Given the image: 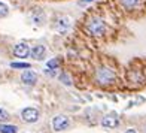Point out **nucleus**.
<instances>
[{
  "instance_id": "obj_1",
  "label": "nucleus",
  "mask_w": 146,
  "mask_h": 133,
  "mask_svg": "<svg viewBox=\"0 0 146 133\" xmlns=\"http://www.w3.org/2000/svg\"><path fill=\"white\" fill-rule=\"evenodd\" d=\"M115 79H116V75L110 68L102 66V68H98L96 70V81L100 85H110L115 82Z\"/></svg>"
},
{
  "instance_id": "obj_2",
  "label": "nucleus",
  "mask_w": 146,
  "mask_h": 133,
  "mask_svg": "<svg viewBox=\"0 0 146 133\" xmlns=\"http://www.w3.org/2000/svg\"><path fill=\"white\" fill-rule=\"evenodd\" d=\"M87 31L90 33L91 36H102L104 35L106 31V23L103 21V19L100 17H92L88 19L87 23Z\"/></svg>"
},
{
  "instance_id": "obj_3",
  "label": "nucleus",
  "mask_w": 146,
  "mask_h": 133,
  "mask_svg": "<svg viewBox=\"0 0 146 133\" xmlns=\"http://www.w3.org/2000/svg\"><path fill=\"white\" fill-rule=\"evenodd\" d=\"M39 117H40V114H39V111L36 108H31V106H29V108H24L21 111V118L24 120L25 123H36Z\"/></svg>"
},
{
  "instance_id": "obj_4",
  "label": "nucleus",
  "mask_w": 146,
  "mask_h": 133,
  "mask_svg": "<svg viewBox=\"0 0 146 133\" xmlns=\"http://www.w3.org/2000/svg\"><path fill=\"white\" fill-rule=\"evenodd\" d=\"M102 126L104 129H115L119 126V118L116 112H110V114L104 115L102 118Z\"/></svg>"
},
{
  "instance_id": "obj_5",
  "label": "nucleus",
  "mask_w": 146,
  "mask_h": 133,
  "mask_svg": "<svg viewBox=\"0 0 146 133\" xmlns=\"http://www.w3.org/2000/svg\"><path fill=\"white\" fill-rule=\"evenodd\" d=\"M69 127V118L64 115H57L52 118V129L55 132H61Z\"/></svg>"
},
{
  "instance_id": "obj_6",
  "label": "nucleus",
  "mask_w": 146,
  "mask_h": 133,
  "mask_svg": "<svg viewBox=\"0 0 146 133\" xmlns=\"http://www.w3.org/2000/svg\"><path fill=\"white\" fill-rule=\"evenodd\" d=\"M30 52H31V49L27 43L21 42V43H17L14 46V55L18 57V58H27L30 55Z\"/></svg>"
},
{
  "instance_id": "obj_7",
  "label": "nucleus",
  "mask_w": 146,
  "mask_h": 133,
  "mask_svg": "<svg viewBox=\"0 0 146 133\" xmlns=\"http://www.w3.org/2000/svg\"><path fill=\"white\" fill-rule=\"evenodd\" d=\"M21 81L25 84V85H35L37 82V75H36V72H33V70H25L23 72V75H21Z\"/></svg>"
},
{
  "instance_id": "obj_8",
  "label": "nucleus",
  "mask_w": 146,
  "mask_h": 133,
  "mask_svg": "<svg viewBox=\"0 0 146 133\" xmlns=\"http://www.w3.org/2000/svg\"><path fill=\"white\" fill-rule=\"evenodd\" d=\"M45 52H46L45 46H43V45H37V46H33V48H31L30 55H31L33 58H36V60H40V58H43Z\"/></svg>"
},
{
  "instance_id": "obj_9",
  "label": "nucleus",
  "mask_w": 146,
  "mask_h": 133,
  "mask_svg": "<svg viewBox=\"0 0 146 133\" xmlns=\"http://www.w3.org/2000/svg\"><path fill=\"white\" fill-rule=\"evenodd\" d=\"M69 27H70V19L67 17H63V18L58 19V23H57V31L64 33V31H67Z\"/></svg>"
},
{
  "instance_id": "obj_10",
  "label": "nucleus",
  "mask_w": 146,
  "mask_h": 133,
  "mask_svg": "<svg viewBox=\"0 0 146 133\" xmlns=\"http://www.w3.org/2000/svg\"><path fill=\"white\" fill-rule=\"evenodd\" d=\"M121 2V5L124 6L125 9H128V11H133V9H136L139 5H140V0H119Z\"/></svg>"
},
{
  "instance_id": "obj_11",
  "label": "nucleus",
  "mask_w": 146,
  "mask_h": 133,
  "mask_svg": "<svg viewBox=\"0 0 146 133\" xmlns=\"http://www.w3.org/2000/svg\"><path fill=\"white\" fill-rule=\"evenodd\" d=\"M43 21H45V17H43V14H42V11H37V12H35V14H33V23H35V24L42 25Z\"/></svg>"
},
{
  "instance_id": "obj_12",
  "label": "nucleus",
  "mask_w": 146,
  "mask_h": 133,
  "mask_svg": "<svg viewBox=\"0 0 146 133\" xmlns=\"http://www.w3.org/2000/svg\"><path fill=\"white\" fill-rule=\"evenodd\" d=\"M15 126H9V124H0V133H17Z\"/></svg>"
},
{
  "instance_id": "obj_13",
  "label": "nucleus",
  "mask_w": 146,
  "mask_h": 133,
  "mask_svg": "<svg viewBox=\"0 0 146 133\" xmlns=\"http://www.w3.org/2000/svg\"><path fill=\"white\" fill-rule=\"evenodd\" d=\"M8 12H9L8 5L3 3V2H0V18H5L6 15H8Z\"/></svg>"
},
{
  "instance_id": "obj_14",
  "label": "nucleus",
  "mask_w": 146,
  "mask_h": 133,
  "mask_svg": "<svg viewBox=\"0 0 146 133\" xmlns=\"http://www.w3.org/2000/svg\"><path fill=\"white\" fill-rule=\"evenodd\" d=\"M11 68L14 69H30L29 63H11Z\"/></svg>"
},
{
  "instance_id": "obj_15",
  "label": "nucleus",
  "mask_w": 146,
  "mask_h": 133,
  "mask_svg": "<svg viewBox=\"0 0 146 133\" xmlns=\"http://www.w3.org/2000/svg\"><path fill=\"white\" fill-rule=\"evenodd\" d=\"M8 118H9V114H8V112H6L5 109L0 108V123H2V121H6Z\"/></svg>"
},
{
  "instance_id": "obj_16",
  "label": "nucleus",
  "mask_w": 146,
  "mask_h": 133,
  "mask_svg": "<svg viewBox=\"0 0 146 133\" xmlns=\"http://www.w3.org/2000/svg\"><path fill=\"white\" fill-rule=\"evenodd\" d=\"M58 63H60V60L58 58H54V60H51V61H48V68L49 69H54V68H57V66H58Z\"/></svg>"
},
{
  "instance_id": "obj_17",
  "label": "nucleus",
  "mask_w": 146,
  "mask_h": 133,
  "mask_svg": "<svg viewBox=\"0 0 146 133\" xmlns=\"http://www.w3.org/2000/svg\"><path fill=\"white\" fill-rule=\"evenodd\" d=\"M60 79H63L66 85H70V79H69L67 76H66V75H61V76H60Z\"/></svg>"
},
{
  "instance_id": "obj_18",
  "label": "nucleus",
  "mask_w": 146,
  "mask_h": 133,
  "mask_svg": "<svg viewBox=\"0 0 146 133\" xmlns=\"http://www.w3.org/2000/svg\"><path fill=\"white\" fill-rule=\"evenodd\" d=\"M91 2H94V0H81V2H79V6H85V5H88Z\"/></svg>"
},
{
  "instance_id": "obj_19",
  "label": "nucleus",
  "mask_w": 146,
  "mask_h": 133,
  "mask_svg": "<svg viewBox=\"0 0 146 133\" xmlns=\"http://www.w3.org/2000/svg\"><path fill=\"white\" fill-rule=\"evenodd\" d=\"M124 133H137V132H136L134 129H128V130H125Z\"/></svg>"
},
{
  "instance_id": "obj_20",
  "label": "nucleus",
  "mask_w": 146,
  "mask_h": 133,
  "mask_svg": "<svg viewBox=\"0 0 146 133\" xmlns=\"http://www.w3.org/2000/svg\"><path fill=\"white\" fill-rule=\"evenodd\" d=\"M145 133H146V129H145Z\"/></svg>"
}]
</instances>
